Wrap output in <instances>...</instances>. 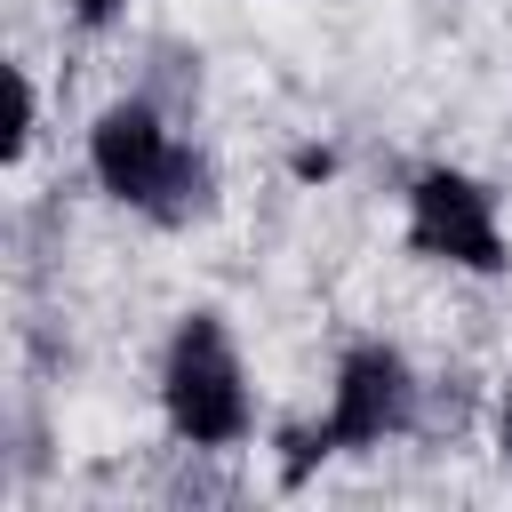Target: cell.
I'll return each instance as SVG.
<instances>
[{
  "label": "cell",
  "instance_id": "52a82bcc",
  "mask_svg": "<svg viewBox=\"0 0 512 512\" xmlns=\"http://www.w3.org/2000/svg\"><path fill=\"white\" fill-rule=\"evenodd\" d=\"M64 16H72L80 32H112V24L128 16V0H64Z\"/></svg>",
  "mask_w": 512,
  "mask_h": 512
},
{
  "label": "cell",
  "instance_id": "5b68a950",
  "mask_svg": "<svg viewBox=\"0 0 512 512\" xmlns=\"http://www.w3.org/2000/svg\"><path fill=\"white\" fill-rule=\"evenodd\" d=\"M328 456H336L328 416H304V424H280V432H272V472H280V488H304Z\"/></svg>",
  "mask_w": 512,
  "mask_h": 512
},
{
  "label": "cell",
  "instance_id": "9c48e42d",
  "mask_svg": "<svg viewBox=\"0 0 512 512\" xmlns=\"http://www.w3.org/2000/svg\"><path fill=\"white\" fill-rule=\"evenodd\" d=\"M496 456L512 464V376H504V392H496Z\"/></svg>",
  "mask_w": 512,
  "mask_h": 512
},
{
  "label": "cell",
  "instance_id": "277c9868",
  "mask_svg": "<svg viewBox=\"0 0 512 512\" xmlns=\"http://www.w3.org/2000/svg\"><path fill=\"white\" fill-rule=\"evenodd\" d=\"M416 408H424V384H416V360L384 336H360L344 344L336 376H328V432H336V456H376L392 440L416 432Z\"/></svg>",
  "mask_w": 512,
  "mask_h": 512
},
{
  "label": "cell",
  "instance_id": "ba28073f",
  "mask_svg": "<svg viewBox=\"0 0 512 512\" xmlns=\"http://www.w3.org/2000/svg\"><path fill=\"white\" fill-rule=\"evenodd\" d=\"M288 168H296L304 184H320V176H336V152H328V144H296V152H288Z\"/></svg>",
  "mask_w": 512,
  "mask_h": 512
},
{
  "label": "cell",
  "instance_id": "7a4b0ae2",
  "mask_svg": "<svg viewBox=\"0 0 512 512\" xmlns=\"http://www.w3.org/2000/svg\"><path fill=\"white\" fill-rule=\"evenodd\" d=\"M160 416L192 456H232L256 440V392L248 360L224 328V312H184L160 344Z\"/></svg>",
  "mask_w": 512,
  "mask_h": 512
},
{
  "label": "cell",
  "instance_id": "3957f363",
  "mask_svg": "<svg viewBox=\"0 0 512 512\" xmlns=\"http://www.w3.org/2000/svg\"><path fill=\"white\" fill-rule=\"evenodd\" d=\"M408 256L416 264H448V272H472V280H496L512 272V240H504V208L496 192L472 176V168H416L408 176V224H400Z\"/></svg>",
  "mask_w": 512,
  "mask_h": 512
},
{
  "label": "cell",
  "instance_id": "6da1fadb",
  "mask_svg": "<svg viewBox=\"0 0 512 512\" xmlns=\"http://www.w3.org/2000/svg\"><path fill=\"white\" fill-rule=\"evenodd\" d=\"M88 176L112 208H128L160 232H192L216 216V160L152 96H112L88 120Z\"/></svg>",
  "mask_w": 512,
  "mask_h": 512
},
{
  "label": "cell",
  "instance_id": "8992f818",
  "mask_svg": "<svg viewBox=\"0 0 512 512\" xmlns=\"http://www.w3.org/2000/svg\"><path fill=\"white\" fill-rule=\"evenodd\" d=\"M8 96H16V112H8V144H0V160L16 168V160L32 152V136H40V88H32L24 64H8Z\"/></svg>",
  "mask_w": 512,
  "mask_h": 512
}]
</instances>
